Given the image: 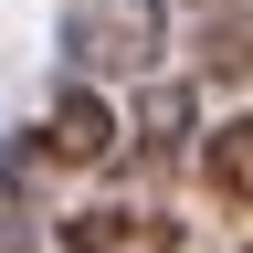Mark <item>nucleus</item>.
Here are the masks:
<instances>
[{
  "mask_svg": "<svg viewBox=\"0 0 253 253\" xmlns=\"http://www.w3.org/2000/svg\"><path fill=\"white\" fill-rule=\"evenodd\" d=\"M169 11L158 0H63V63L74 74H158Z\"/></svg>",
  "mask_w": 253,
  "mask_h": 253,
  "instance_id": "1",
  "label": "nucleus"
},
{
  "mask_svg": "<svg viewBox=\"0 0 253 253\" xmlns=\"http://www.w3.org/2000/svg\"><path fill=\"white\" fill-rule=\"evenodd\" d=\"M53 243H63V253H179V221L148 211V201H95V211L63 221Z\"/></svg>",
  "mask_w": 253,
  "mask_h": 253,
  "instance_id": "2",
  "label": "nucleus"
},
{
  "mask_svg": "<svg viewBox=\"0 0 253 253\" xmlns=\"http://www.w3.org/2000/svg\"><path fill=\"white\" fill-rule=\"evenodd\" d=\"M42 158H63V169H95V158H116V106L95 84H63L53 116H42Z\"/></svg>",
  "mask_w": 253,
  "mask_h": 253,
  "instance_id": "3",
  "label": "nucleus"
},
{
  "mask_svg": "<svg viewBox=\"0 0 253 253\" xmlns=\"http://www.w3.org/2000/svg\"><path fill=\"white\" fill-rule=\"evenodd\" d=\"M201 74H211V84H243V74H253V11L221 0V11L201 21Z\"/></svg>",
  "mask_w": 253,
  "mask_h": 253,
  "instance_id": "4",
  "label": "nucleus"
},
{
  "mask_svg": "<svg viewBox=\"0 0 253 253\" xmlns=\"http://www.w3.org/2000/svg\"><path fill=\"white\" fill-rule=\"evenodd\" d=\"M201 179L221 190V201H253V116L211 126V148H201Z\"/></svg>",
  "mask_w": 253,
  "mask_h": 253,
  "instance_id": "5",
  "label": "nucleus"
},
{
  "mask_svg": "<svg viewBox=\"0 0 253 253\" xmlns=\"http://www.w3.org/2000/svg\"><path fill=\"white\" fill-rule=\"evenodd\" d=\"M137 148L158 158V169L190 148V84H148V106H137Z\"/></svg>",
  "mask_w": 253,
  "mask_h": 253,
  "instance_id": "6",
  "label": "nucleus"
},
{
  "mask_svg": "<svg viewBox=\"0 0 253 253\" xmlns=\"http://www.w3.org/2000/svg\"><path fill=\"white\" fill-rule=\"evenodd\" d=\"M201 11H221V0H201Z\"/></svg>",
  "mask_w": 253,
  "mask_h": 253,
  "instance_id": "7",
  "label": "nucleus"
}]
</instances>
